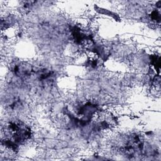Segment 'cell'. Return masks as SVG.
Instances as JSON below:
<instances>
[{
	"label": "cell",
	"mask_w": 161,
	"mask_h": 161,
	"mask_svg": "<svg viewBox=\"0 0 161 161\" xmlns=\"http://www.w3.org/2000/svg\"><path fill=\"white\" fill-rule=\"evenodd\" d=\"M150 17L153 20L157 21H160V13H159V11H157V10L153 11L152 12V13L150 14Z\"/></svg>",
	"instance_id": "cell-1"
}]
</instances>
